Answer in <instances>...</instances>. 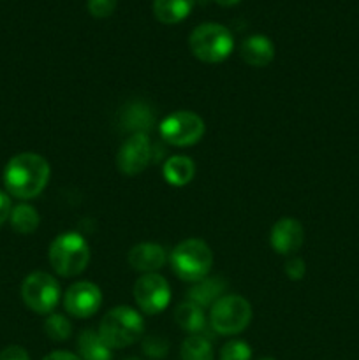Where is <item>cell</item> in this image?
I'll list each match as a JSON object with an SVG mask.
<instances>
[{"label":"cell","instance_id":"obj_1","mask_svg":"<svg viewBox=\"0 0 359 360\" xmlns=\"http://www.w3.org/2000/svg\"><path fill=\"white\" fill-rule=\"evenodd\" d=\"M48 160L37 153H20L7 162L4 169V185L9 195L28 200L37 197L49 181Z\"/></svg>","mask_w":359,"mask_h":360},{"label":"cell","instance_id":"obj_15","mask_svg":"<svg viewBox=\"0 0 359 360\" xmlns=\"http://www.w3.org/2000/svg\"><path fill=\"white\" fill-rule=\"evenodd\" d=\"M239 55L248 65L266 67L275 58V46L266 35H250L241 42Z\"/></svg>","mask_w":359,"mask_h":360},{"label":"cell","instance_id":"obj_18","mask_svg":"<svg viewBox=\"0 0 359 360\" xmlns=\"http://www.w3.org/2000/svg\"><path fill=\"white\" fill-rule=\"evenodd\" d=\"M77 355L81 360H111L113 352L99 330L87 329L77 336Z\"/></svg>","mask_w":359,"mask_h":360},{"label":"cell","instance_id":"obj_27","mask_svg":"<svg viewBox=\"0 0 359 360\" xmlns=\"http://www.w3.org/2000/svg\"><path fill=\"white\" fill-rule=\"evenodd\" d=\"M305 273H306L305 260L299 259V257H292V259H289L287 264H285V274H287L289 280L292 281L303 280Z\"/></svg>","mask_w":359,"mask_h":360},{"label":"cell","instance_id":"obj_17","mask_svg":"<svg viewBox=\"0 0 359 360\" xmlns=\"http://www.w3.org/2000/svg\"><path fill=\"white\" fill-rule=\"evenodd\" d=\"M162 176L171 186H185L196 176V164L192 158L175 155L165 160L164 167H162Z\"/></svg>","mask_w":359,"mask_h":360},{"label":"cell","instance_id":"obj_3","mask_svg":"<svg viewBox=\"0 0 359 360\" xmlns=\"http://www.w3.org/2000/svg\"><path fill=\"white\" fill-rule=\"evenodd\" d=\"M144 333L143 316L130 306H116L108 311L99 326V334L111 350L127 348L141 340Z\"/></svg>","mask_w":359,"mask_h":360},{"label":"cell","instance_id":"obj_13","mask_svg":"<svg viewBox=\"0 0 359 360\" xmlns=\"http://www.w3.org/2000/svg\"><path fill=\"white\" fill-rule=\"evenodd\" d=\"M129 264L143 274L155 273L165 264V250L157 243H139L129 252Z\"/></svg>","mask_w":359,"mask_h":360},{"label":"cell","instance_id":"obj_11","mask_svg":"<svg viewBox=\"0 0 359 360\" xmlns=\"http://www.w3.org/2000/svg\"><path fill=\"white\" fill-rule=\"evenodd\" d=\"M102 304L101 288L90 281H77L67 288L63 295V308L74 319H90Z\"/></svg>","mask_w":359,"mask_h":360},{"label":"cell","instance_id":"obj_21","mask_svg":"<svg viewBox=\"0 0 359 360\" xmlns=\"http://www.w3.org/2000/svg\"><path fill=\"white\" fill-rule=\"evenodd\" d=\"M9 221L11 227H13L18 234H32V232L37 231L41 217H39L35 207L30 206V204H18V206L13 207V211H11Z\"/></svg>","mask_w":359,"mask_h":360},{"label":"cell","instance_id":"obj_31","mask_svg":"<svg viewBox=\"0 0 359 360\" xmlns=\"http://www.w3.org/2000/svg\"><path fill=\"white\" fill-rule=\"evenodd\" d=\"M220 6H234V4H238L239 0H217Z\"/></svg>","mask_w":359,"mask_h":360},{"label":"cell","instance_id":"obj_33","mask_svg":"<svg viewBox=\"0 0 359 360\" xmlns=\"http://www.w3.org/2000/svg\"><path fill=\"white\" fill-rule=\"evenodd\" d=\"M127 360H139V359H127Z\"/></svg>","mask_w":359,"mask_h":360},{"label":"cell","instance_id":"obj_25","mask_svg":"<svg viewBox=\"0 0 359 360\" xmlns=\"http://www.w3.org/2000/svg\"><path fill=\"white\" fill-rule=\"evenodd\" d=\"M143 352L146 357L153 360L164 359L169 354L168 340L160 336H148L143 340Z\"/></svg>","mask_w":359,"mask_h":360},{"label":"cell","instance_id":"obj_4","mask_svg":"<svg viewBox=\"0 0 359 360\" xmlns=\"http://www.w3.org/2000/svg\"><path fill=\"white\" fill-rule=\"evenodd\" d=\"M213 264V253L203 239L190 238L175 246L171 266L176 276L189 283H197L208 276Z\"/></svg>","mask_w":359,"mask_h":360},{"label":"cell","instance_id":"obj_32","mask_svg":"<svg viewBox=\"0 0 359 360\" xmlns=\"http://www.w3.org/2000/svg\"><path fill=\"white\" fill-rule=\"evenodd\" d=\"M260 360H275V359H271V357H266V359H260Z\"/></svg>","mask_w":359,"mask_h":360},{"label":"cell","instance_id":"obj_24","mask_svg":"<svg viewBox=\"0 0 359 360\" xmlns=\"http://www.w3.org/2000/svg\"><path fill=\"white\" fill-rule=\"evenodd\" d=\"M218 360H252V348L241 340H232L222 347Z\"/></svg>","mask_w":359,"mask_h":360},{"label":"cell","instance_id":"obj_12","mask_svg":"<svg viewBox=\"0 0 359 360\" xmlns=\"http://www.w3.org/2000/svg\"><path fill=\"white\" fill-rule=\"evenodd\" d=\"M271 248L280 255H292L305 241V231L296 218H282L273 225L270 234Z\"/></svg>","mask_w":359,"mask_h":360},{"label":"cell","instance_id":"obj_2","mask_svg":"<svg viewBox=\"0 0 359 360\" xmlns=\"http://www.w3.org/2000/svg\"><path fill=\"white\" fill-rule=\"evenodd\" d=\"M48 259L58 276H77L90 262V246L77 232H63L49 245Z\"/></svg>","mask_w":359,"mask_h":360},{"label":"cell","instance_id":"obj_8","mask_svg":"<svg viewBox=\"0 0 359 360\" xmlns=\"http://www.w3.org/2000/svg\"><path fill=\"white\" fill-rule=\"evenodd\" d=\"M160 136L171 146H194L204 136V122L192 111H178L160 123Z\"/></svg>","mask_w":359,"mask_h":360},{"label":"cell","instance_id":"obj_19","mask_svg":"<svg viewBox=\"0 0 359 360\" xmlns=\"http://www.w3.org/2000/svg\"><path fill=\"white\" fill-rule=\"evenodd\" d=\"M175 319L176 323L189 334H203L206 330L208 322L206 315H204V309L190 301L183 302V304H180L176 308Z\"/></svg>","mask_w":359,"mask_h":360},{"label":"cell","instance_id":"obj_26","mask_svg":"<svg viewBox=\"0 0 359 360\" xmlns=\"http://www.w3.org/2000/svg\"><path fill=\"white\" fill-rule=\"evenodd\" d=\"M116 9V0H88V11L95 18H108Z\"/></svg>","mask_w":359,"mask_h":360},{"label":"cell","instance_id":"obj_10","mask_svg":"<svg viewBox=\"0 0 359 360\" xmlns=\"http://www.w3.org/2000/svg\"><path fill=\"white\" fill-rule=\"evenodd\" d=\"M151 160V143L146 134L129 136L116 155L118 171L125 176H137L148 167Z\"/></svg>","mask_w":359,"mask_h":360},{"label":"cell","instance_id":"obj_9","mask_svg":"<svg viewBox=\"0 0 359 360\" xmlns=\"http://www.w3.org/2000/svg\"><path fill=\"white\" fill-rule=\"evenodd\" d=\"M134 301L146 315H158L171 301V287L160 274H143L134 285Z\"/></svg>","mask_w":359,"mask_h":360},{"label":"cell","instance_id":"obj_6","mask_svg":"<svg viewBox=\"0 0 359 360\" xmlns=\"http://www.w3.org/2000/svg\"><path fill=\"white\" fill-rule=\"evenodd\" d=\"M250 322H252V306L241 295H222L210 308L211 329L222 336H234L243 333Z\"/></svg>","mask_w":359,"mask_h":360},{"label":"cell","instance_id":"obj_30","mask_svg":"<svg viewBox=\"0 0 359 360\" xmlns=\"http://www.w3.org/2000/svg\"><path fill=\"white\" fill-rule=\"evenodd\" d=\"M42 360H81V357H80V355L70 354V352L58 350V352H51V354L46 355V357Z\"/></svg>","mask_w":359,"mask_h":360},{"label":"cell","instance_id":"obj_28","mask_svg":"<svg viewBox=\"0 0 359 360\" xmlns=\"http://www.w3.org/2000/svg\"><path fill=\"white\" fill-rule=\"evenodd\" d=\"M0 360H30L28 357V352L23 347H7L0 352Z\"/></svg>","mask_w":359,"mask_h":360},{"label":"cell","instance_id":"obj_5","mask_svg":"<svg viewBox=\"0 0 359 360\" xmlns=\"http://www.w3.org/2000/svg\"><path fill=\"white\" fill-rule=\"evenodd\" d=\"M190 51L196 58L206 63L224 62L234 48L231 30L218 23H203L196 27L189 39Z\"/></svg>","mask_w":359,"mask_h":360},{"label":"cell","instance_id":"obj_16","mask_svg":"<svg viewBox=\"0 0 359 360\" xmlns=\"http://www.w3.org/2000/svg\"><path fill=\"white\" fill-rule=\"evenodd\" d=\"M225 288H227V283L222 278L206 276L204 280L194 283V287L189 290V301L201 306L203 309L208 308V306L211 308L224 295Z\"/></svg>","mask_w":359,"mask_h":360},{"label":"cell","instance_id":"obj_14","mask_svg":"<svg viewBox=\"0 0 359 360\" xmlns=\"http://www.w3.org/2000/svg\"><path fill=\"white\" fill-rule=\"evenodd\" d=\"M120 123L125 132L130 136L134 134H150L153 129L155 116L151 109L144 102H129L120 112Z\"/></svg>","mask_w":359,"mask_h":360},{"label":"cell","instance_id":"obj_22","mask_svg":"<svg viewBox=\"0 0 359 360\" xmlns=\"http://www.w3.org/2000/svg\"><path fill=\"white\" fill-rule=\"evenodd\" d=\"M182 360H213V345L203 334H190L180 350Z\"/></svg>","mask_w":359,"mask_h":360},{"label":"cell","instance_id":"obj_20","mask_svg":"<svg viewBox=\"0 0 359 360\" xmlns=\"http://www.w3.org/2000/svg\"><path fill=\"white\" fill-rule=\"evenodd\" d=\"M194 7V0H155L153 13L162 23H178L185 20Z\"/></svg>","mask_w":359,"mask_h":360},{"label":"cell","instance_id":"obj_7","mask_svg":"<svg viewBox=\"0 0 359 360\" xmlns=\"http://www.w3.org/2000/svg\"><path fill=\"white\" fill-rule=\"evenodd\" d=\"M21 299L37 315H49L60 301L58 281L44 271H35L21 283Z\"/></svg>","mask_w":359,"mask_h":360},{"label":"cell","instance_id":"obj_29","mask_svg":"<svg viewBox=\"0 0 359 360\" xmlns=\"http://www.w3.org/2000/svg\"><path fill=\"white\" fill-rule=\"evenodd\" d=\"M11 211H13V206H11L9 195H7L6 192H2V190H0V225H2L4 221L9 220Z\"/></svg>","mask_w":359,"mask_h":360},{"label":"cell","instance_id":"obj_23","mask_svg":"<svg viewBox=\"0 0 359 360\" xmlns=\"http://www.w3.org/2000/svg\"><path fill=\"white\" fill-rule=\"evenodd\" d=\"M44 333L53 341H65L73 334V326L63 315H49L44 322Z\"/></svg>","mask_w":359,"mask_h":360}]
</instances>
